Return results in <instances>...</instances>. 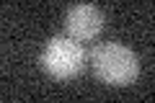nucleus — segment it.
<instances>
[{
	"label": "nucleus",
	"mask_w": 155,
	"mask_h": 103,
	"mask_svg": "<svg viewBox=\"0 0 155 103\" xmlns=\"http://www.w3.org/2000/svg\"><path fill=\"white\" fill-rule=\"evenodd\" d=\"M93 70L106 85L124 88L129 82L137 80L140 75V60L132 49H127L124 44H98L93 49Z\"/></svg>",
	"instance_id": "nucleus-1"
},
{
	"label": "nucleus",
	"mask_w": 155,
	"mask_h": 103,
	"mask_svg": "<svg viewBox=\"0 0 155 103\" xmlns=\"http://www.w3.org/2000/svg\"><path fill=\"white\" fill-rule=\"evenodd\" d=\"M85 65V52L72 36H54L41 49V67L57 80L75 77Z\"/></svg>",
	"instance_id": "nucleus-2"
},
{
	"label": "nucleus",
	"mask_w": 155,
	"mask_h": 103,
	"mask_svg": "<svg viewBox=\"0 0 155 103\" xmlns=\"http://www.w3.org/2000/svg\"><path fill=\"white\" fill-rule=\"evenodd\" d=\"M65 28L67 36L78 39V41H88V39H96L104 28V16L96 5L91 3H78L67 11L65 16Z\"/></svg>",
	"instance_id": "nucleus-3"
}]
</instances>
